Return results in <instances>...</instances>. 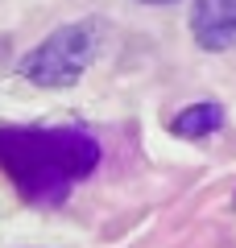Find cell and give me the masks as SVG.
<instances>
[{
  "label": "cell",
  "mask_w": 236,
  "mask_h": 248,
  "mask_svg": "<svg viewBox=\"0 0 236 248\" xmlns=\"http://www.w3.org/2000/svg\"><path fill=\"white\" fill-rule=\"evenodd\" d=\"M219 124H224V108L211 104V99H203V104H191L183 108V112L170 120V133L174 137H186V141H195V137H207L216 133Z\"/></svg>",
  "instance_id": "cell-4"
},
{
  "label": "cell",
  "mask_w": 236,
  "mask_h": 248,
  "mask_svg": "<svg viewBox=\"0 0 236 248\" xmlns=\"http://www.w3.org/2000/svg\"><path fill=\"white\" fill-rule=\"evenodd\" d=\"M191 33L203 50L219 54L236 46V0H195Z\"/></svg>",
  "instance_id": "cell-3"
},
{
  "label": "cell",
  "mask_w": 236,
  "mask_h": 248,
  "mask_svg": "<svg viewBox=\"0 0 236 248\" xmlns=\"http://www.w3.org/2000/svg\"><path fill=\"white\" fill-rule=\"evenodd\" d=\"M100 157V145L83 133H0V161L17 174L21 190L46 199V190H67L70 178H83Z\"/></svg>",
  "instance_id": "cell-1"
},
{
  "label": "cell",
  "mask_w": 236,
  "mask_h": 248,
  "mask_svg": "<svg viewBox=\"0 0 236 248\" xmlns=\"http://www.w3.org/2000/svg\"><path fill=\"white\" fill-rule=\"evenodd\" d=\"M141 4H174V0H141Z\"/></svg>",
  "instance_id": "cell-5"
},
{
  "label": "cell",
  "mask_w": 236,
  "mask_h": 248,
  "mask_svg": "<svg viewBox=\"0 0 236 248\" xmlns=\"http://www.w3.org/2000/svg\"><path fill=\"white\" fill-rule=\"evenodd\" d=\"M91 54H96V37L87 25H62L21 58V75L37 87L62 91L83 79V71L91 66Z\"/></svg>",
  "instance_id": "cell-2"
}]
</instances>
